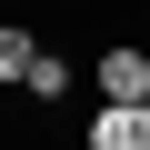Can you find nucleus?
Masks as SVG:
<instances>
[{
    "instance_id": "nucleus-1",
    "label": "nucleus",
    "mask_w": 150,
    "mask_h": 150,
    "mask_svg": "<svg viewBox=\"0 0 150 150\" xmlns=\"http://www.w3.org/2000/svg\"><path fill=\"white\" fill-rule=\"evenodd\" d=\"M80 140L90 150H150V100H100L80 120Z\"/></svg>"
},
{
    "instance_id": "nucleus-3",
    "label": "nucleus",
    "mask_w": 150,
    "mask_h": 150,
    "mask_svg": "<svg viewBox=\"0 0 150 150\" xmlns=\"http://www.w3.org/2000/svg\"><path fill=\"white\" fill-rule=\"evenodd\" d=\"M20 90H30L40 110H60V100H70V60H60V50H30V70H20Z\"/></svg>"
},
{
    "instance_id": "nucleus-4",
    "label": "nucleus",
    "mask_w": 150,
    "mask_h": 150,
    "mask_svg": "<svg viewBox=\"0 0 150 150\" xmlns=\"http://www.w3.org/2000/svg\"><path fill=\"white\" fill-rule=\"evenodd\" d=\"M30 50H40V30H20V20H0V90H20V70H30Z\"/></svg>"
},
{
    "instance_id": "nucleus-2",
    "label": "nucleus",
    "mask_w": 150,
    "mask_h": 150,
    "mask_svg": "<svg viewBox=\"0 0 150 150\" xmlns=\"http://www.w3.org/2000/svg\"><path fill=\"white\" fill-rule=\"evenodd\" d=\"M90 80H100V100H150V50L140 40H110L90 60Z\"/></svg>"
}]
</instances>
